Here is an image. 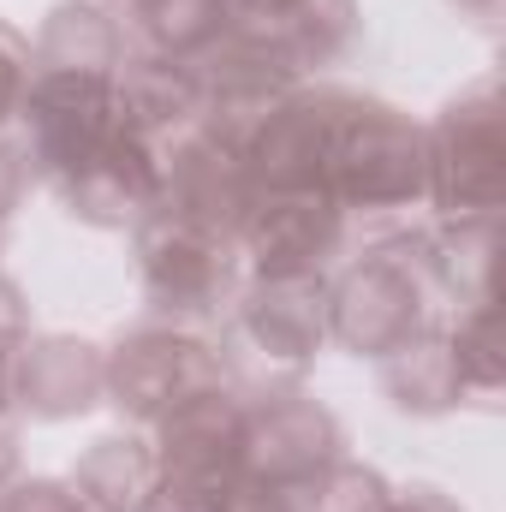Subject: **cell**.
I'll return each mask as SVG.
<instances>
[{"mask_svg":"<svg viewBox=\"0 0 506 512\" xmlns=\"http://www.w3.org/2000/svg\"><path fill=\"white\" fill-rule=\"evenodd\" d=\"M322 185L340 209H411L417 197H429V131L358 96Z\"/></svg>","mask_w":506,"mask_h":512,"instance_id":"obj_1","label":"cell"},{"mask_svg":"<svg viewBox=\"0 0 506 512\" xmlns=\"http://www.w3.org/2000/svg\"><path fill=\"white\" fill-rule=\"evenodd\" d=\"M429 256L411 262V245H376L364 262L328 286V334L358 358H387L429 328Z\"/></svg>","mask_w":506,"mask_h":512,"instance_id":"obj_2","label":"cell"},{"mask_svg":"<svg viewBox=\"0 0 506 512\" xmlns=\"http://www.w3.org/2000/svg\"><path fill=\"white\" fill-rule=\"evenodd\" d=\"M429 197L447 221L501 215L506 197V143H501V96L495 78L471 84L429 131Z\"/></svg>","mask_w":506,"mask_h":512,"instance_id":"obj_3","label":"cell"},{"mask_svg":"<svg viewBox=\"0 0 506 512\" xmlns=\"http://www.w3.org/2000/svg\"><path fill=\"white\" fill-rule=\"evenodd\" d=\"M143 286L167 316H209L233 292V233H215L179 209H149L137 221Z\"/></svg>","mask_w":506,"mask_h":512,"instance_id":"obj_4","label":"cell"},{"mask_svg":"<svg viewBox=\"0 0 506 512\" xmlns=\"http://www.w3.org/2000/svg\"><path fill=\"white\" fill-rule=\"evenodd\" d=\"M24 126H30V161H42V173L60 185L66 173H78L108 131L120 126L114 114V78L102 72H30V90L18 102Z\"/></svg>","mask_w":506,"mask_h":512,"instance_id":"obj_5","label":"cell"},{"mask_svg":"<svg viewBox=\"0 0 506 512\" xmlns=\"http://www.w3.org/2000/svg\"><path fill=\"white\" fill-rule=\"evenodd\" d=\"M358 96L346 90H316V96H286L256 137L245 143V167H251L256 191H298V185H322L340 126L352 114Z\"/></svg>","mask_w":506,"mask_h":512,"instance_id":"obj_6","label":"cell"},{"mask_svg":"<svg viewBox=\"0 0 506 512\" xmlns=\"http://www.w3.org/2000/svg\"><path fill=\"white\" fill-rule=\"evenodd\" d=\"M334 459H340V429L316 399L280 393V399L245 411L239 471H251L262 483H280V489H310Z\"/></svg>","mask_w":506,"mask_h":512,"instance_id":"obj_7","label":"cell"},{"mask_svg":"<svg viewBox=\"0 0 506 512\" xmlns=\"http://www.w3.org/2000/svg\"><path fill=\"white\" fill-rule=\"evenodd\" d=\"M346 233V209L334 203L328 185H298V191H256L251 215L239 227L256 274H316Z\"/></svg>","mask_w":506,"mask_h":512,"instance_id":"obj_8","label":"cell"},{"mask_svg":"<svg viewBox=\"0 0 506 512\" xmlns=\"http://www.w3.org/2000/svg\"><path fill=\"white\" fill-rule=\"evenodd\" d=\"M203 387H221V358L179 328H143L108 358L114 405H126L131 417H149V423Z\"/></svg>","mask_w":506,"mask_h":512,"instance_id":"obj_9","label":"cell"},{"mask_svg":"<svg viewBox=\"0 0 506 512\" xmlns=\"http://www.w3.org/2000/svg\"><path fill=\"white\" fill-rule=\"evenodd\" d=\"M161 423V483L173 489H203L215 495L233 471H239V429H245V405L227 387H203L191 399H179L173 411L155 417Z\"/></svg>","mask_w":506,"mask_h":512,"instance_id":"obj_10","label":"cell"},{"mask_svg":"<svg viewBox=\"0 0 506 512\" xmlns=\"http://www.w3.org/2000/svg\"><path fill=\"white\" fill-rule=\"evenodd\" d=\"M60 197L72 203V215H84L96 227L143 221L161 203V143H149L143 131H131L120 120L78 173L60 179Z\"/></svg>","mask_w":506,"mask_h":512,"instance_id":"obj_11","label":"cell"},{"mask_svg":"<svg viewBox=\"0 0 506 512\" xmlns=\"http://www.w3.org/2000/svg\"><path fill=\"white\" fill-rule=\"evenodd\" d=\"M239 328L262 358L310 364L328 340V280L322 274H256V292L239 310Z\"/></svg>","mask_w":506,"mask_h":512,"instance_id":"obj_12","label":"cell"},{"mask_svg":"<svg viewBox=\"0 0 506 512\" xmlns=\"http://www.w3.org/2000/svg\"><path fill=\"white\" fill-rule=\"evenodd\" d=\"M12 393L36 417H72L90 411L108 393V358L84 340H30L12 358Z\"/></svg>","mask_w":506,"mask_h":512,"instance_id":"obj_13","label":"cell"},{"mask_svg":"<svg viewBox=\"0 0 506 512\" xmlns=\"http://www.w3.org/2000/svg\"><path fill=\"white\" fill-rule=\"evenodd\" d=\"M114 114L149 143H167L203 120V84L185 60H131L126 72H114Z\"/></svg>","mask_w":506,"mask_h":512,"instance_id":"obj_14","label":"cell"},{"mask_svg":"<svg viewBox=\"0 0 506 512\" xmlns=\"http://www.w3.org/2000/svg\"><path fill=\"white\" fill-rule=\"evenodd\" d=\"M161 489V459L155 447L131 441V435H108L84 453L78 477H72V495L90 512H143Z\"/></svg>","mask_w":506,"mask_h":512,"instance_id":"obj_15","label":"cell"},{"mask_svg":"<svg viewBox=\"0 0 506 512\" xmlns=\"http://www.w3.org/2000/svg\"><path fill=\"white\" fill-rule=\"evenodd\" d=\"M120 66H126L120 60V30L96 0L60 6L42 30L36 54H30V72H102V78H114Z\"/></svg>","mask_w":506,"mask_h":512,"instance_id":"obj_16","label":"cell"},{"mask_svg":"<svg viewBox=\"0 0 506 512\" xmlns=\"http://www.w3.org/2000/svg\"><path fill=\"white\" fill-rule=\"evenodd\" d=\"M381 370H387V387H393V399H399L405 411H447V405L465 393L447 334H429V328H423L417 340H405L399 352H387Z\"/></svg>","mask_w":506,"mask_h":512,"instance_id":"obj_17","label":"cell"},{"mask_svg":"<svg viewBox=\"0 0 506 512\" xmlns=\"http://www.w3.org/2000/svg\"><path fill=\"white\" fill-rule=\"evenodd\" d=\"M274 42L292 54V66H322L334 54H346L358 42V0H298L286 12V24L274 30Z\"/></svg>","mask_w":506,"mask_h":512,"instance_id":"obj_18","label":"cell"},{"mask_svg":"<svg viewBox=\"0 0 506 512\" xmlns=\"http://www.w3.org/2000/svg\"><path fill=\"white\" fill-rule=\"evenodd\" d=\"M143 30L167 48V60H191L227 30V0H137Z\"/></svg>","mask_w":506,"mask_h":512,"instance_id":"obj_19","label":"cell"},{"mask_svg":"<svg viewBox=\"0 0 506 512\" xmlns=\"http://www.w3.org/2000/svg\"><path fill=\"white\" fill-rule=\"evenodd\" d=\"M447 346H453V364H459V382L465 387L501 382V310H495V298L465 304L459 328L447 334Z\"/></svg>","mask_w":506,"mask_h":512,"instance_id":"obj_20","label":"cell"},{"mask_svg":"<svg viewBox=\"0 0 506 512\" xmlns=\"http://www.w3.org/2000/svg\"><path fill=\"white\" fill-rule=\"evenodd\" d=\"M298 495H310V507L304 512H387L393 507V489L381 483L370 465H352V459H334L310 489H298Z\"/></svg>","mask_w":506,"mask_h":512,"instance_id":"obj_21","label":"cell"},{"mask_svg":"<svg viewBox=\"0 0 506 512\" xmlns=\"http://www.w3.org/2000/svg\"><path fill=\"white\" fill-rule=\"evenodd\" d=\"M215 512H304V507H298V489H280V483L251 477V471H233L215 489Z\"/></svg>","mask_w":506,"mask_h":512,"instance_id":"obj_22","label":"cell"},{"mask_svg":"<svg viewBox=\"0 0 506 512\" xmlns=\"http://www.w3.org/2000/svg\"><path fill=\"white\" fill-rule=\"evenodd\" d=\"M24 90H30V48H24V36H18V30H6V24H0V126L18 114Z\"/></svg>","mask_w":506,"mask_h":512,"instance_id":"obj_23","label":"cell"},{"mask_svg":"<svg viewBox=\"0 0 506 512\" xmlns=\"http://www.w3.org/2000/svg\"><path fill=\"white\" fill-rule=\"evenodd\" d=\"M0 512H84V501L60 483H18L0 495Z\"/></svg>","mask_w":506,"mask_h":512,"instance_id":"obj_24","label":"cell"},{"mask_svg":"<svg viewBox=\"0 0 506 512\" xmlns=\"http://www.w3.org/2000/svg\"><path fill=\"white\" fill-rule=\"evenodd\" d=\"M292 6H298V0H227V18H233V24H251V30H268V36H274V30L286 24V12H292Z\"/></svg>","mask_w":506,"mask_h":512,"instance_id":"obj_25","label":"cell"},{"mask_svg":"<svg viewBox=\"0 0 506 512\" xmlns=\"http://www.w3.org/2000/svg\"><path fill=\"white\" fill-rule=\"evenodd\" d=\"M24 328H30L24 298H18V286L0 274V352H18V346H24Z\"/></svg>","mask_w":506,"mask_h":512,"instance_id":"obj_26","label":"cell"},{"mask_svg":"<svg viewBox=\"0 0 506 512\" xmlns=\"http://www.w3.org/2000/svg\"><path fill=\"white\" fill-rule=\"evenodd\" d=\"M143 512H215V495H203V489H173V483H161L155 489V501Z\"/></svg>","mask_w":506,"mask_h":512,"instance_id":"obj_27","label":"cell"},{"mask_svg":"<svg viewBox=\"0 0 506 512\" xmlns=\"http://www.w3.org/2000/svg\"><path fill=\"white\" fill-rule=\"evenodd\" d=\"M387 512H459L441 489H411V495H393V507Z\"/></svg>","mask_w":506,"mask_h":512,"instance_id":"obj_28","label":"cell"},{"mask_svg":"<svg viewBox=\"0 0 506 512\" xmlns=\"http://www.w3.org/2000/svg\"><path fill=\"white\" fill-rule=\"evenodd\" d=\"M12 429H6V417H0V489H6V477H12Z\"/></svg>","mask_w":506,"mask_h":512,"instance_id":"obj_29","label":"cell"},{"mask_svg":"<svg viewBox=\"0 0 506 512\" xmlns=\"http://www.w3.org/2000/svg\"><path fill=\"white\" fill-rule=\"evenodd\" d=\"M12 405V352H0V417Z\"/></svg>","mask_w":506,"mask_h":512,"instance_id":"obj_30","label":"cell"},{"mask_svg":"<svg viewBox=\"0 0 506 512\" xmlns=\"http://www.w3.org/2000/svg\"><path fill=\"white\" fill-rule=\"evenodd\" d=\"M459 12H471V18H495L501 0H459Z\"/></svg>","mask_w":506,"mask_h":512,"instance_id":"obj_31","label":"cell"},{"mask_svg":"<svg viewBox=\"0 0 506 512\" xmlns=\"http://www.w3.org/2000/svg\"><path fill=\"white\" fill-rule=\"evenodd\" d=\"M84 512H90V507H84Z\"/></svg>","mask_w":506,"mask_h":512,"instance_id":"obj_32","label":"cell"}]
</instances>
